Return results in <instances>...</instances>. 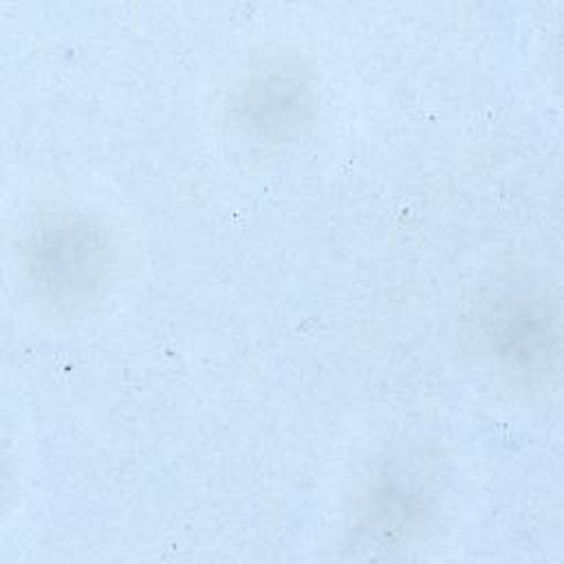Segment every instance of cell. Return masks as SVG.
I'll use <instances>...</instances> for the list:
<instances>
[{
	"label": "cell",
	"instance_id": "cell-1",
	"mask_svg": "<svg viewBox=\"0 0 564 564\" xmlns=\"http://www.w3.org/2000/svg\"><path fill=\"white\" fill-rule=\"evenodd\" d=\"M476 339L498 370L524 383L546 381L560 359L557 302L540 286L502 284L478 300Z\"/></svg>",
	"mask_w": 564,
	"mask_h": 564
},
{
	"label": "cell",
	"instance_id": "cell-2",
	"mask_svg": "<svg viewBox=\"0 0 564 564\" xmlns=\"http://www.w3.org/2000/svg\"><path fill=\"white\" fill-rule=\"evenodd\" d=\"M24 260L44 300L62 308H75L90 302L108 280L112 242L93 218L62 214L29 234Z\"/></svg>",
	"mask_w": 564,
	"mask_h": 564
},
{
	"label": "cell",
	"instance_id": "cell-3",
	"mask_svg": "<svg viewBox=\"0 0 564 564\" xmlns=\"http://www.w3.org/2000/svg\"><path fill=\"white\" fill-rule=\"evenodd\" d=\"M311 82L291 59H269L253 68L236 95L238 123L262 141H278L295 132L311 110Z\"/></svg>",
	"mask_w": 564,
	"mask_h": 564
}]
</instances>
